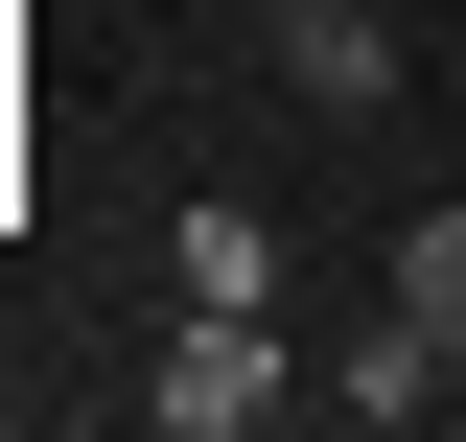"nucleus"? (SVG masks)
Here are the masks:
<instances>
[{
  "mask_svg": "<svg viewBox=\"0 0 466 442\" xmlns=\"http://www.w3.org/2000/svg\"><path fill=\"white\" fill-rule=\"evenodd\" d=\"M280 70H303L327 116H397V24H373V0H303V24H280Z\"/></svg>",
  "mask_w": 466,
  "mask_h": 442,
  "instance_id": "obj_3",
  "label": "nucleus"
},
{
  "mask_svg": "<svg viewBox=\"0 0 466 442\" xmlns=\"http://www.w3.org/2000/svg\"><path fill=\"white\" fill-rule=\"evenodd\" d=\"M187 303H280V233L257 210H187Z\"/></svg>",
  "mask_w": 466,
  "mask_h": 442,
  "instance_id": "obj_4",
  "label": "nucleus"
},
{
  "mask_svg": "<svg viewBox=\"0 0 466 442\" xmlns=\"http://www.w3.org/2000/svg\"><path fill=\"white\" fill-rule=\"evenodd\" d=\"M397 303H420V326L466 349V210H420V233H397Z\"/></svg>",
  "mask_w": 466,
  "mask_h": 442,
  "instance_id": "obj_5",
  "label": "nucleus"
},
{
  "mask_svg": "<svg viewBox=\"0 0 466 442\" xmlns=\"http://www.w3.org/2000/svg\"><path fill=\"white\" fill-rule=\"evenodd\" d=\"M303 373H327V349H280V303H187L164 373H140V419H164V442H257Z\"/></svg>",
  "mask_w": 466,
  "mask_h": 442,
  "instance_id": "obj_1",
  "label": "nucleus"
},
{
  "mask_svg": "<svg viewBox=\"0 0 466 442\" xmlns=\"http://www.w3.org/2000/svg\"><path fill=\"white\" fill-rule=\"evenodd\" d=\"M443 373H466V349H443V326H420L397 279H373V326H350V349H327V396H350V419H443Z\"/></svg>",
  "mask_w": 466,
  "mask_h": 442,
  "instance_id": "obj_2",
  "label": "nucleus"
}]
</instances>
